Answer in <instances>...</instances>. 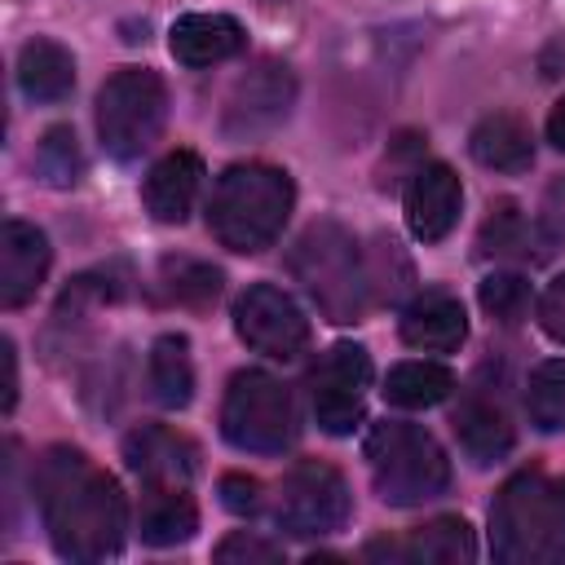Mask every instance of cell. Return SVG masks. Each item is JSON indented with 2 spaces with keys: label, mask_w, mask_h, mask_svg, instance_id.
I'll list each match as a JSON object with an SVG mask.
<instances>
[{
  "label": "cell",
  "mask_w": 565,
  "mask_h": 565,
  "mask_svg": "<svg viewBox=\"0 0 565 565\" xmlns=\"http://www.w3.org/2000/svg\"><path fill=\"white\" fill-rule=\"evenodd\" d=\"M362 455L371 468V486L388 508H419L446 494L450 486V459L441 441L419 424H406V419L371 424Z\"/></svg>",
  "instance_id": "5"
},
{
  "label": "cell",
  "mask_w": 565,
  "mask_h": 565,
  "mask_svg": "<svg viewBox=\"0 0 565 565\" xmlns=\"http://www.w3.org/2000/svg\"><path fill=\"white\" fill-rule=\"evenodd\" d=\"M199 530V508L190 499L185 486H150L146 490V503H141V543L150 547H181L190 543Z\"/></svg>",
  "instance_id": "21"
},
{
  "label": "cell",
  "mask_w": 565,
  "mask_h": 565,
  "mask_svg": "<svg viewBox=\"0 0 565 565\" xmlns=\"http://www.w3.org/2000/svg\"><path fill=\"white\" fill-rule=\"evenodd\" d=\"M296 433H300L296 402L278 375L260 366H243L230 375L225 397H221V437L234 450L282 455L296 441Z\"/></svg>",
  "instance_id": "6"
},
{
  "label": "cell",
  "mask_w": 565,
  "mask_h": 565,
  "mask_svg": "<svg viewBox=\"0 0 565 565\" xmlns=\"http://www.w3.org/2000/svg\"><path fill=\"white\" fill-rule=\"evenodd\" d=\"M31 494L49 543L62 561H110L128 534V499L119 481L75 446H49L31 468Z\"/></svg>",
  "instance_id": "1"
},
{
  "label": "cell",
  "mask_w": 565,
  "mask_h": 565,
  "mask_svg": "<svg viewBox=\"0 0 565 565\" xmlns=\"http://www.w3.org/2000/svg\"><path fill=\"white\" fill-rule=\"evenodd\" d=\"M490 552L499 565L565 561V477L525 468L490 503Z\"/></svg>",
  "instance_id": "2"
},
{
  "label": "cell",
  "mask_w": 565,
  "mask_h": 565,
  "mask_svg": "<svg viewBox=\"0 0 565 565\" xmlns=\"http://www.w3.org/2000/svg\"><path fill=\"white\" fill-rule=\"evenodd\" d=\"M402 340L419 353H455L468 340V313L450 291H419L402 309Z\"/></svg>",
  "instance_id": "18"
},
{
  "label": "cell",
  "mask_w": 565,
  "mask_h": 565,
  "mask_svg": "<svg viewBox=\"0 0 565 565\" xmlns=\"http://www.w3.org/2000/svg\"><path fill=\"white\" fill-rule=\"evenodd\" d=\"M234 331L247 349L291 362L309 349V318L305 309L274 282H256L234 300Z\"/></svg>",
  "instance_id": "10"
},
{
  "label": "cell",
  "mask_w": 565,
  "mask_h": 565,
  "mask_svg": "<svg viewBox=\"0 0 565 565\" xmlns=\"http://www.w3.org/2000/svg\"><path fill=\"white\" fill-rule=\"evenodd\" d=\"M79 141H75V132L66 128V124H53L44 137H40V146H35V172L49 181V185H57V190H66V185H75L79 181Z\"/></svg>",
  "instance_id": "28"
},
{
  "label": "cell",
  "mask_w": 565,
  "mask_h": 565,
  "mask_svg": "<svg viewBox=\"0 0 565 565\" xmlns=\"http://www.w3.org/2000/svg\"><path fill=\"white\" fill-rule=\"evenodd\" d=\"M291 106H296V75H291V66L265 57V62H256L230 88L221 128H225V137H238V141L265 137V132H274L291 115Z\"/></svg>",
  "instance_id": "11"
},
{
  "label": "cell",
  "mask_w": 565,
  "mask_h": 565,
  "mask_svg": "<svg viewBox=\"0 0 565 565\" xmlns=\"http://www.w3.org/2000/svg\"><path fill=\"white\" fill-rule=\"evenodd\" d=\"M159 282H163V296L177 300V305H212L221 296V269L207 265V260H194V256H163L159 260Z\"/></svg>",
  "instance_id": "26"
},
{
  "label": "cell",
  "mask_w": 565,
  "mask_h": 565,
  "mask_svg": "<svg viewBox=\"0 0 565 565\" xmlns=\"http://www.w3.org/2000/svg\"><path fill=\"white\" fill-rule=\"evenodd\" d=\"M547 141L565 154V97L552 106V115H547Z\"/></svg>",
  "instance_id": "35"
},
{
  "label": "cell",
  "mask_w": 565,
  "mask_h": 565,
  "mask_svg": "<svg viewBox=\"0 0 565 565\" xmlns=\"http://www.w3.org/2000/svg\"><path fill=\"white\" fill-rule=\"evenodd\" d=\"M477 300H481V309L499 322V327H516L525 313H530V282L521 278V274H490V278H481V287H477Z\"/></svg>",
  "instance_id": "29"
},
{
  "label": "cell",
  "mask_w": 565,
  "mask_h": 565,
  "mask_svg": "<svg viewBox=\"0 0 565 565\" xmlns=\"http://www.w3.org/2000/svg\"><path fill=\"white\" fill-rule=\"evenodd\" d=\"M525 415L539 433L565 428V358H543L525 375Z\"/></svg>",
  "instance_id": "25"
},
{
  "label": "cell",
  "mask_w": 565,
  "mask_h": 565,
  "mask_svg": "<svg viewBox=\"0 0 565 565\" xmlns=\"http://www.w3.org/2000/svg\"><path fill=\"white\" fill-rule=\"evenodd\" d=\"M468 150L490 172H525L534 163V132L521 115L494 110L468 132Z\"/></svg>",
  "instance_id": "20"
},
{
  "label": "cell",
  "mask_w": 565,
  "mask_h": 565,
  "mask_svg": "<svg viewBox=\"0 0 565 565\" xmlns=\"http://www.w3.org/2000/svg\"><path fill=\"white\" fill-rule=\"evenodd\" d=\"M450 424H455V437L472 463H499L516 446V424H512L499 388H490V384H472L459 397Z\"/></svg>",
  "instance_id": "13"
},
{
  "label": "cell",
  "mask_w": 565,
  "mask_h": 565,
  "mask_svg": "<svg viewBox=\"0 0 565 565\" xmlns=\"http://www.w3.org/2000/svg\"><path fill=\"white\" fill-rule=\"evenodd\" d=\"M534 234H539L543 252L565 247V177H556V181L543 190V207H539V216H534Z\"/></svg>",
  "instance_id": "31"
},
{
  "label": "cell",
  "mask_w": 565,
  "mask_h": 565,
  "mask_svg": "<svg viewBox=\"0 0 565 565\" xmlns=\"http://www.w3.org/2000/svg\"><path fill=\"white\" fill-rule=\"evenodd\" d=\"M539 327H543L556 344H565V274H556V278L543 287V296H539Z\"/></svg>",
  "instance_id": "32"
},
{
  "label": "cell",
  "mask_w": 565,
  "mask_h": 565,
  "mask_svg": "<svg viewBox=\"0 0 565 565\" xmlns=\"http://www.w3.org/2000/svg\"><path fill=\"white\" fill-rule=\"evenodd\" d=\"M402 212H406V230L419 238V243H441L459 212H463V185L455 177V168L446 163H419L406 181V194H402Z\"/></svg>",
  "instance_id": "12"
},
{
  "label": "cell",
  "mask_w": 565,
  "mask_h": 565,
  "mask_svg": "<svg viewBox=\"0 0 565 565\" xmlns=\"http://www.w3.org/2000/svg\"><path fill=\"white\" fill-rule=\"evenodd\" d=\"M124 459L128 468L141 477V486H190V477L199 472V450L190 437L159 428V424H141L124 437Z\"/></svg>",
  "instance_id": "15"
},
{
  "label": "cell",
  "mask_w": 565,
  "mask_h": 565,
  "mask_svg": "<svg viewBox=\"0 0 565 565\" xmlns=\"http://www.w3.org/2000/svg\"><path fill=\"white\" fill-rule=\"evenodd\" d=\"M371 353L353 340L331 344L309 371V411L327 437H349L366 415Z\"/></svg>",
  "instance_id": "9"
},
{
  "label": "cell",
  "mask_w": 565,
  "mask_h": 565,
  "mask_svg": "<svg viewBox=\"0 0 565 565\" xmlns=\"http://www.w3.org/2000/svg\"><path fill=\"white\" fill-rule=\"evenodd\" d=\"M0 353H4V411H13V402H18V353H13V340H0Z\"/></svg>",
  "instance_id": "34"
},
{
  "label": "cell",
  "mask_w": 565,
  "mask_h": 565,
  "mask_svg": "<svg viewBox=\"0 0 565 565\" xmlns=\"http://www.w3.org/2000/svg\"><path fill=\"white\" fill-rule=\"evenodd\" d=\"M349 508H353V494H349L344 472L322 459H300L278 481L274 521L296 539H322V534L344 530Z\"/></svg>",
  "instance_id": "8"
},
{
  "label": "cell",
  "mask_w": 565,
  "mask_h": 565,
  "mask_svg": "<svg viewBox=\"0 0 565 565\" xmlns=\"http://www.w3.org/2000/svg\"><path fill=\"white\" fill-rule=\"evenodd\" d=\"M530 252V225L512 199H499L481 225V256L490 260H512Z\"/></svg>",
  "instance_id": "27"
},
{
  "label": "cell",
  "mask_w": 565,
  "mask_h": 565,
  "mask_svg": "<svg viewBox=\"0 0 565 565\" xmlns=\"http://www.w3.org/2000/svg\"><path fill=\"white\" fill-rule=\"evenodd\" d=\"M212 561L216 565H278L282 561V547L269 543V539H260V534H252V530H234V534H225L216 543Z\"/></svg>",
  "instance_id": "30"
},
{
  "label": "cell",
  "mask_w": 565,
  "mask_h": 565,
  "mask_svg": "<svg viewBox=\"0 0 565 565\" xmlns=\"http://www.w3.org/2000/svg\"><path fill=\"white\" fill-rule=\"evenodd\" d=\"M221 503H225L230 512H238V516L256 512V508H260V481L247 477V472H225V477H221Z\"/></svg>",
  "instance_id": "33"
},
{
  "label": "cell",
  "mask_w": 565,
  "mask_h": 565,
  "mask_svg": "<svg viewBox=\"0 0 565 565\" xmlns=\"http://www.w3.org/2000/svg\"><path fill=\"white\" fill-rule=\"evenodd\" d=\"M455 393V375L450 366L441 362H397L388 375H384V397L402 411H424V406H437Z\"/></svg>",
  "instance_id": "24"
},
{
  "label": "cell",
  "mask_w": 565,
  "mask_h": 565,
  "mask_svg": "<svg viewBox=\"0 0 565 565\" xmlns=\"http://www.w3.org/2000/svg\"><path fill=\"white\" fill-rule=\"evenodd\" d=\"M168 49L181 66H216L247 49V31L230 13H185L168 31Z\"/></svg>",
  "instance_id": "17"
},
{
  "label": "cell",
  "mask_w": 565,
  "mask_h": 565,
  "mask_svg": "<svg viewBox=\"0 0 565 565\" xmlns=\"http://www.w3.org/2000/svg\"><path fill=\"white\" fill-rule=\"evenodd\" d=\"M296 203V185L274 163H230L207 199V230L221 247L256 256L278 243Z\"/></svg>",
  "instance_id": "3"
},
{
  "label": "cell",
  "mask_w": 565,
  "mask_h": 565,
  "mask_svg": "<svg viewBox=\"0 0 565 565\" xmlns=\"http://www.w3.org/2000/svg\"><path fill=\"white\" fill-rule=\"evenodd\" d=\"M146 384H150V397H154L163 411L190 406V397H194V362H190V340H185L181 331H163V335L150 344Z\"/></svg>",
  "instance_id": "22"
},
{
  "label": "cell",
  "mask_w": 565,
  "mask_h": 565,
  "mask_svg": "<svg viewBox=\"0 0 565 565\" xmlns=\"http://www.w3.org/2000/svg\"><path fill=\"white\" fill-rule=\"evenodd\" d=\"M168 119V84L150 66H124L97 88V137L119 163L146 154Z\"/></svg>",
  "instance_id": "7"
},
{
  "label": "cell",
  "mask_w": 565,
  "mask_h": 565,
  "mask_svg": "<svg viewBox=\"0 0 565 565\" xmlns=\"http://www.w3.org/2000/svg\"><path fill=\"white\" fill-rule=\"evenodd\" d=\"M199 185H203V159L194 150H168L146 172L141 203L159 225H181L199 199Z\"/></svg>",
  "instance_id": "16"
},
{
  "label": "cell",
  "mask_w": 565,
  "mask_h": 565,
  "mask_svg": "<svg viewBox=\"0 0 565 565\" xmlns=\"http://www.w3.org/2000/svg\"><path fill=\"white\" fill-rule=\"evenodd\" d=\"M18 88L26 102H40V106H57L75 93V57L66 44L49 40V35H35L18 49Z\"/></svg>",
  "instance_id": "19"
},
{
  "label": "cell",
  "mask_w": 565,
  "mask_h": 565,
  "mask_svg": "<svg viewBox=\"0 0 565 565\" xmlns=\"http://www.w3.org/2000/svg\"><path fill=\"white\" fill-rule=\"evenodd\" d=\"M53 265V247L40 225L31 221H4L0 225V305L22 309L35 300Z\"/></svg>",
  "instance_id": "14"
},
{
  "label": "cell",
  "mask_w": 565,
  "mask_h": 565,
  "mask_svg": "<svg viewBox=\"0 0 565 565\" xmlns=\"http://www.w3.org/2000/svg\"><path fill=\"white\" fill-rule=\"evenodd\" d=\"M287 269L327 322L362 318L366 291H371V269L362 260L358 238L340 221H331V216L309 221L287 252Z\"/></svg>",
  "instance_id": "4"
},
{
  "label": "cell",
  "mask_w": 565,
  "mask_h": 565,
  "mask_svg": "<svg viewBox=\"0 0 565 565\" xmlns=\"http://www.w3.org/2000/svg\"><path fill=\"white\" fill-rule=\"evenodd\" d=\"M388 556H406V561H424V565H468L477 556V539L472 525L463 516H437L419 530H411L406 543H388Z\"/></svg>",
  "instance_id": "23"
}]
</instances>
